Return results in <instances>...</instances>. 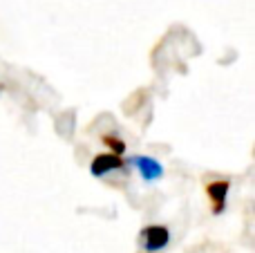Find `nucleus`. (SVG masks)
<instances>
[{"mask_svg":"<svg viewBox=\"0 0 255 253\" xmlns=\"http://www.w3.org/2000/svg\"><path fill=\"white\" fill-rule=\"evenodd\" d=\"M101 141L106 143V146L110 148V152H115V155H124L126 152V141L119 137H115V134H103Z\"/></svg>","mask_w":255,"mask_h":253,"instance_id":"obj_5","label":"nucleus"},{"mask_svg":"<svg viewBox=\"0 0 255 253\" xmlns=\"http://www.w3.org/2000/svg\"><path fill=\"white\" fill-rule=\"evenodd\" d=\"M139 245L143 253H159L170 245V229L163 224H150L139 231Z\"/></svg>","mask_w":255,"mask_h":253,"instance_id":"obj_1","label":"nucleus"},{"mask_svg":"<svg viewBox=\"0 0 255 253\" xmlns=\"http://www.w3.org/2000/svg\"><path fill=\"white\" fill-rule=\"evenodd\" d=\"M128 164L132 166V168L139 173V177L143 179V182L148 184H154L159 182V179L163 177V166L159 164V159H154V157H148V155H132L130 159H128Z\"/></svg>","mask_w":255,"mask_h":253,"instance_id":"obj_2","label":"nucleus"},{"mask_svg":"<svg viewBox=\"0 0 255 253\" xmlns=\"http://www.w3.org/2000/svg\"><path fill=\"white\" fill-rule=\"evenodd\" d=\"M124 168H126L124 157L115 155V152H101V155H97L90 161V173H92L94 177H106V175L124 170Z\"/></svg>","mask_w":255,"mask_h":253,"instance_id":"obj_3","label":"nucleus"},{"mask_svg":"<svg viewBox=\"0 0 255 253\" xmlns=\"http://www.w3.org/2000/svg\"><path fill=\"white\" fill-rule=\"evenodd\" d=\"M229 179H215V182L206 184V197L211 200L213 215H222L226 211V200H229Z\"/></svg>","mask_w":255,"mask_h":253,"instance_id":"obj_4","label":"nucleus"}]
</instances>
